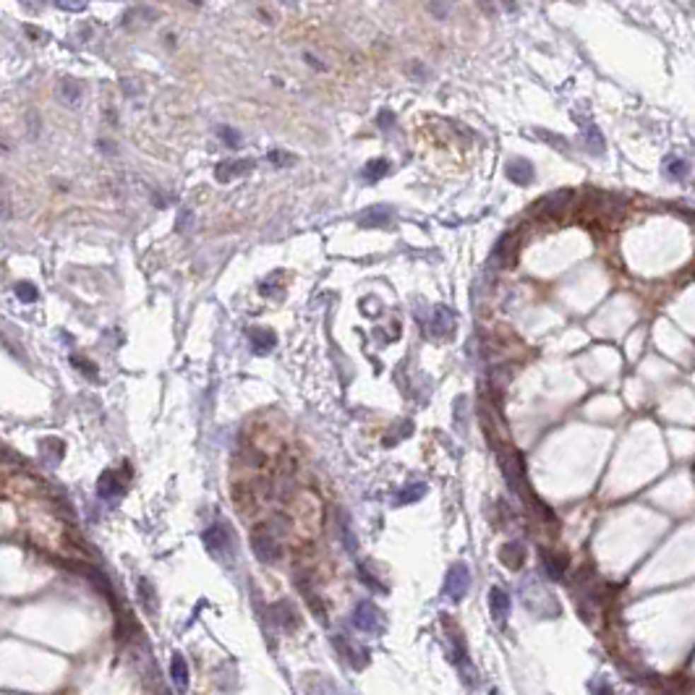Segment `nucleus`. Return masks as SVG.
<instances>
[{"label":"nucleus","mask_w":695,"mask_h":695,"mask_svg":"<svg viewBox=\"0 0 695 695\" xmlns=\"http://www.w3.org/2000/svg\"><path fill=\"white\" fill-rule=\"evenodd\" d=\"M570 204H573V191L562 189V191H554V194H547L544 199H539L533 212L541 217H549V220H557L559 215H565V209Z\"/></svg>","instance_id":"1"},{"label":"nucleus","mask_w":695,"mask_h":695,"mask_svg":"<svg viewBox=\"0 0 695 695\" xmlns=\"http://www.w3.org/2000/svg\"><path fill=\"white\" fill-rule=\"evenodd\" d=\"M251 547H254V554H257L264 565H275L277 559H280V544L275 541V536L272 533L267 531V528H259V531H254V536H251Z\"/></svg>","instance_id":"2"},{"label":"nucleus","mask_w":695,"mask_h":695,"mask_svg":"<svg viewBox=\"0 0 695 695\" xmlns=\"http://www.w3.org/2000/svg\"><path fill=\"white\" fill-rule=\"evenodd\" d=\"M471 588V570L465 565H452L447 570V578H445V593L450 596L452 601H460L468 593Z\"/></svg>","instance_id":"3"},{"label":"nucleus","mask_w":695,"mask_h":695,"mask_svg":"<svg viewBox=\"0 0 695 695\" xmlns=\"http://www.w3.org/2000/svg\"><path fill=\"white\" fill-rule=\"evenodd\" d=\"M204 544H206V549L212 551V554H217V557H225V554H230V551H233L230 528H228L225 523L212 525V528L204 533Z\"/></svg>","instance_id":"4"},{"label":"nucleus","mask_w":695,"mask_h":695,"mask_svg":"<svg viewBox=\"0 0 695 695\" xmlns=\"http://www.w3.org/2000/svg\"><path fill=\"white\" fill-rule=\"evenodd\" d=\"M353 625L363 630V633H377L379 625H382V614H379V609L371 601H361L356 612H353Z\"/></svg>","instance_id":"5"},{"label":"nucleus","mask_w":695,"mask_h":695,"mask_svg":"<svg viewBox=\"0 0 695 695\" xmlns=\"http://www.w3.org/2000/svg\"><path fill=\"white\" fill-rule=\"evenodd\" d=\"M507 178L513 180L515 186H528L533 180V165L523 157H515L507 163Z\"/></svg>","instance_id":"6"},{"label":"nucleus","mask_w":695,"mask_h":695,"mask_svg":"<svg viewBox=\"0 0 695 695\" xmlns=\"http://www.w3.org/2000/svg\"><path fill=\"white\" fill-rule=\"evenodd\" d=\"M251 168H254L251 160H230V163H220V165H217V170H215V178L220 180V183H228V180H233L235 175L249 173Z\"/></svg>","instance_id":"7"},{"label":"nucleus","mask_w":695,"mask_h":695,"mask_svg":"<svg viewBox=\"0 0 695 695\" xmlns=\"http://www.w3.org/2000/svg\"><path fill=\"white\" fill-rule=\"evenodd\" d=\"M390 220H392L390 206H371L358 217V225L361 228H385V225H390Z\"/></svg>","instance_id":"8"},{"label":"nucleus","mask_w":695,"mask_h":695,"mask_svg":"<svg viewBox=\"0 0 695 695\" xmlns=\"http://www.w3.org/2000/svg\"><path fill=\"white\" fill-rule=\"evenodd\" d=\"M515 254H518V233H507V235H502V240H499L497 246H494V251H491V257L497 259V262H502V264H513L515 262Z\"/></svg>","instance_id":"9"},{"label":"nucleus","mask_w":695,"mask_h":695,"mask_svg":"<svg viewBox=\"0 0 695 695\" xmlns=\"http://www.w3.org/2000/svg\"><path fill=\"white\" fill-rule=\"evenodd\" d=\"M489 607H491V614H494L499 622H505V617L510 614V593H507L505 588L494 585L489 591Z\"/></svg>","instance_id":"10"},{"label":"nucleus","mask_w":695,"mask_h":695,"mask_svg":"<svg viewBox=\"0 0 695 695\" xmlns=\"http://www.w3.org/2000/svg\"><path fill=\"white\" fill-rule=\"evenodd\" d=\"M455 329V317H452V311L445 309V306H437L434 311V322H431V332L434 335H450Z\"/></svg>","instance_id":"11"},{"label":"nucleus","mask_w":695,"mask_h":695,"mask_svg":"<svg viewBox=\"0 0 695 695\" xmlns=\"http://www.w3.org/2000/svg\"><path fill=\"white\" fill-rule=\"evenodd\" d=\"M277 345V337L272 329H251V348L254 353H269Z\"/></svg>","instance_id":"12"},{"label":"nucleus","mask_w":695,"mask_h":695,"mask_svg":"<svg viewBox=\"0 0 695 695\" xmlns=\"http://www.w3.org/2000/svg\"><path fill=\"white\" fill-rule=\"evenodd\" d=\"M499 559L505 562L510 570H518V567L523 565V559H525V549H523V544H518V541H513V544H507V547H502V551H499Z\"/></svg>","instance_id":"13"},{"label":"nucleus","mask_w":695,"mask_h":695,"mask_svg":"<svg viewBox=\"0 0 695 695\" xmlns=\"http://www.w3.org/2000/svg\"><path fill=\"white\" fill-rule=\"evenodd\" d=\"M541 559H544V567H547V573H549L554 580L565 576L567 570V559L562 554H554V551H541Z\"/></svg>","instance_id":"14"},{"label":"nucleus","mask_w":695,"mask_h":695,"mask_svg":"<svg viewBox=\"0 0 695 695\" xmlns=\"http://www.w3.org/2000/svg\"><path fill=\"white\" fill-rule=\"evenodd\" d=\"M275 614H277V622H280L285 630H296V627H298V614H296L291 601H280L275 607Z\"/></svg>","instance_id":"15"},{"label":"nucleus","mask_w":695,"mask_h":695,"mask_svg":"<svg viewBox=\"0 0 695 695\" xmlns=\"http://www.w3.org/2000/svg\"><path fill=\"white\" fill-rule=\"evenodd\" d=\"M424 494H426V484H411V486H405V489L397 494V505H411V502H419Z\"/></svg>","instance_id":"16"},{"label":"nucleus","mask_w":695,"mask_h":695,"mask_svg":"<svg viewBox=\"0 0 695 695\" xmlns=\"http://www.w3.org/2000/svg\"><path fill=\"white\" fill-rule=\"evenodd\" d=\"M387 170H390V163H387V160H371V163L363 168V178L369 180V183H377L382 175H387Z\"/></svg>","instance_id":"17"},{"label":"nucleus","mask_w":695,"mask_h":695,"mask_svg":"<svg viewBox=\"0 0 695 695\" xmlns=\"http://www.w3.org/2000/svg\"><path fill=\"white\" fill-rule=\"evenodd\" d=\"M170 670H173V679L178 682V687L189 685V670H186V661H183V656H180V653H175V656H173Z\"/></svg>","instance_id":"18"},{"label":"nucleus","mask_w":695,"mask_h":695,"mask_svg":"<svg viewBox=\"0 0 695 695\" xmlns=\"http://www.w3.org/2000/svg\"><path fill=\"white\" fill-rule=\"evenodd\" d=\"M583 129H585V141H588V149L596 152V155H601V152H604V139H601L599 129H596L593 123H585Z\"/></svg>","instance_id":"19"},{"label":"nucleus","mask_w":695,"mask_h":695,"mask_svg":"<svg viewBox=\"0 0 695 695\" xmlns=\"http://www.w3.org/2000/svg\"><path fill=\"white\" fill-rule=\"evenodd\" d=\"M667 173H670L672 178H682V175L687 173L685 160H679V157H672L670 163H667Z\"/></svg>","instance_id":"20"},{"label":"nucleus","mask_w":695,"mask_h":695,"mask_svg":"<svg viewBox=\"0 0 695 695\" xmlns=\"http://www.w3.org/2000/svg\"><path fill=\"white\" fill-rule=\"evenodd\" d=\"M220 136L225 139V144H228V146H238L240 144V134H238V131H233L230 126H223V129H220Z\"/></svg>","instance_id":"21"},{"label":"nucleus","mask_w":695,"mask_h":695,"mask_svg":"<svg viewBox=\"0 0 695 695\" xmlns=\"http://www.w3.org/2000/svg\"><path fill=\"white\" fill-rule=\"evenodd\" d=\"M269 160H272V163H296V157L285 155V152H269Z\"/></svg>","instance_id":"22"}]
</instances>
